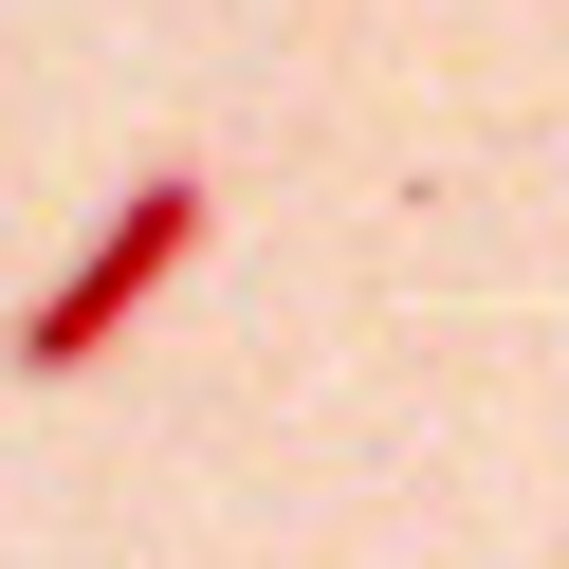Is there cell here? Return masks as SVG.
<instances>
[{
    "label": "cell",
    "instance_id": "6da1fadb",
    "mask_svg": "<svg viewBox=\"0 0 569 569\" xmlns=\"http://www.w3.org/2000/svg\"><path fill=\"white\" fill-rule=\"evenodd\" d=\"M184 258H202V184H184V166H148V184H129L111 221H92V258L56 276L38 312H19V368H92V349H111L129 312H148L166 276H184Z\"/></svg>",
    "mask_w": 569,
    "mask_h": 569
}]
</instances>
